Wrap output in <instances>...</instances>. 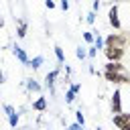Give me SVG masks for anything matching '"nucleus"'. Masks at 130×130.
<instances>
[{
	"label": "nucleus",
	"instance_id": "obj_19",
	"mask_svg": "<svg viewBox=\"0 0 130 130\" xmlns=\"http://www.w3.org/2000/svg\"><path fill=\"white\" fill-rule=\"evenodd\" d=\"M81 37H83V41H85V43H87L89 47L93 45V39H95V37H93V30H91V32H83Z\"/></svg>",
	"mask_w": 130,
	"mask_h": 130
},
{
	"label": "nucleus",
	"instance_id": "obj_18",
	"mask_svg": "<svg viewBox=\"0 0 130 130\" xmlns=\"http://www.w3.org/2000/svg\"><path fill=\"white\" fill-rule=\"evenodd\" d=\"M75 122H77V124H81V126L85 128V116H83V112H81V108H79V110L75 112Z\"/></svg>",
	"mask_w": 130,
	"mask_h": 130
},
{
	"label": "nucleus",
	"instance_id": "obj_10",
	"mask_svg": "<svg viewBox=\"0 0 130 130\" xmlns=\"http://www.w3.org/2000/svg\"><path fill=\"white\" fill-rule=\"evenodd\" d=\"M43 63H45V55H35V57L28 61V67H30L32 71H39V69L43 67Z\"/></svg>",
	"mask_w": 130,
	"mask_h": 130
},
{
	"label": "nucleus",
	"instance_id": "obj_1",
	"mask_svg": "<svg viewBox=\"0 0 130 130\" xmlns=\"http://www.w3.org/2000/svg\"><path fill=\"white\" fill-rule=\"evenodd\" d=\"M102 51H104L106 61H112V63L122 61V59H124V55H126V49H124V47H114V45H106Z\"/></svg>",
	"mask_w": 130,
	"mask_h": 130
},
{
	"label": "nucleus",
	"instance_id": "obj_32",
	"mask_svg": "<svg viewBox=\"0 0 130 130\" xmlns=\"http://www.w3.org/2000/svg\"><path fill=\"white\" fill-rule=\"evenodd\" d=\"M95 130H104V128H102V126H98V128H95Z\"/></svg>",
	"mask_w": 130,
	"mask_h": 130
},
{
	"label": "nucleus",
	"instance_id": "obj_26",
	"mask_svg": "<svg viewBox=\"0 0 130 130\" xmlns=\"http://www.w3.org/2000/svg\"><path fill=\"white\" fill-rule=\"evenodd\" d=\"M45 8L53 10V8H55V0H45Z\"/></svg>",
	"mask_w": 130,
	"mask_h": 130
},
{
	"label": "nucleus",
	"instance_id": "obj_9",
	"mask_svg": "<svg viewBox=\"0 0 130 130\" xmlns=\"http://www.w3.org/2000/svg\"><path fill=\"white\" fill-rule=\"evenodd\" d=\"M24 87H26V93H41V89H43V85L35 79V77H28V79H24Z\"/></svg>",
	"mask_w": 130,
	"mask_h": 130
},
{
	"label": "nucleus",
	"instance_id": "obj_24",
	"mask_svg": "<svg viewBox=\"0 0 130 130\" xmlns=\"http://www.w3.org/2000/svg\"><path fill=\"white\" fill-rule=\"evenodd\" d=\"M124 59H126V63H124V65H126V71L130 73V49L126 51V55H124Z\"/></svg>",
	"mask_w": 130,
	"mask_h": 130
},
{
	"label": "nucleus",
	"instance_id": "obj_31",
	"mask_svg": "<svg viewBox=\"0 0 130 130\" xmlns=\"http://www.w3.org/2000/svg\"><path fill=\"white\" fill-rule=\"evenodd\" d=\"M16 130H30L28 126H20V128H16Z\"/></svg>",
	"mask_w": 130,
	"mask_h": 130
},
{
	"label": "nucleus",
	"instance_id": "obj_15",
	"mask_svg": "<svg viewBox=\"0 0 130 130\" xmlns=\"http://www.w3.org/2000/svg\"><path fill=\"white\" fill-rule=\"evenodd\" d=\"M53 51H55V57H57V63H59V65H63V63H65V53H63V49H61V45H55V47H53Z\"/></svg>",
	"mask_w": 130,
	"mask_h": 130
},
{
	"label": "nucleus",
	"instance_id": "obj_34",
	"mask_svg": "<svg viewBox=\"0 0 130 130\" xmlns=\"http://www.w3.org/2000/svg\"><path fill=\"white\" fill-rule=\"evenodd\" d=\"M118 2H122V0H118Z\"/></svg>",
	"mask_w": 130,
	"mask_h": 130
},
{
	"label": "nucleus",
	"instance_id": "obj_8",
	"mask_svg": "<svg viewBox=\"0 0 130 130\" xmlns=\"http://www.w3.org/2000/svg\"><path fill=\"white\" fill-rule=\"evenodd\" d=\"M128 120H130V112H120V114H114V116H112V124H114L118 130H120Z\"/></svg>",
	"mask_w": 130,
	"mask_h": 130
},
{
	"label": "nucleus",
	"instance_id": "obj_28",
	"mask_svg": "<svg viewBox=\"0 0 130 130\" xmlns=\"http://www.w3.org/2000/svg\"><path fill=\"white\" fill-rule=\"evenodd\" d=\"M2 83H6V73L0 69V85H2Z\"/></svg>",
	"mask_w": 130,
	"mask_h": 130
},
{
	"label": "nucleus",
	"instance_id": "obj_16",
	"mask_svg": "<svg viewBox=\"0 0 130 130\" xmlns=\"http://www.w3.org/2000/svg\"><path fill=\"white\" fill-rule=\"evenodd\" d=\"M83 20L87 22V24H95V20H98V12H93V10H89L85 16H83Z\"/></svg>",
	"mask_w": 130,
	"mask_h": 130
},
{
	"label": "nucleus",
	"instance_id": "obj_22",
	"mask_svg": "<svg viewBox=\"0 0 130 130\" xmlns=\"http://www.w3.org/2000/svg\"><path fill=\"white\" fill-rule=\"evenodd\" d=\"M95 55H98V49L91 45V47H87V57L89 59H95Z\"/></svg>",
	"mask_w": 130,
	"mask_h": 130
},
{
	"label": "nucleus",
	"instance_id": "obj_4",
	"mask_svg": "<svg viewBox=\"0 0 130 130\" xmlns=\"http://www.w3.org/2000/svg\"><path fill=\"white\" fill-rule=\"evenodd\" d=\"M59 71H61V67H57V69H53V71H49L47 75H45V87L49 89V93L51 95H55V83H57V77H59Z\"/></svg>",
	"mask_w": 130,
	"mask_h": 130
},
{
	"label": "nucleus",
	"instance_id": "obj_33",
	"mask_svg": "<svg viewBox=\"0 0 130 130\" xmlns=\"http://www.w3.org/2000/svg\"><path fill=\"white\" fill-rule=\"evenodd\" d=\"M0 93H2V89H0Z\"/></svg>",
	"mask_w": 130,
	"mask_h": 130
},
{
	"label": "nucleus",
	"instance_id": "obj_27",
	"mask_svg": "<svg viewBox=\"0 0 130 130\" xmlns=\"http://www.w3.org/2000/svg\"><path fill=\"white\" fill-rule=\"evenodd\" d=\"M69 87H71L73 91H77V93H79V89H81V83H73V85H69Z\"/></svg>",
	"mask_w": 130,
	"mask_h": 130
},
{
	"label": "nucleus",
	"instance_id": "obj_20",
	"mask_svg": "<svg viewBox=\"0 0 130 130\" xmlns=\"http://www.w3.org/2000/svg\"><path fill=\"white\" fill-rule=\"evenodd\" d=\"M65 130H85L81 124H77V122H71V124H67L65 126Z\"/></svg>",
	"mask_w": 130,
	"mask_h": 130
},
{
	"label": "nucleus",
	"instance_id": "obj_30",
	"mask_svg": "<svg viewBox=\"0 0 130 130\" xmlns=\"http://www.w3.org/2000/svg\"><path fill=\"white\" fill-rule=\"evenodd\" d=\"M0 28H4V16L0 14Z\"/></svg>",
	"mask_w": 130,
	"mask_h": 130
},
{
	"label": "nucleus",
	"instance_id": "obj_21",
	"mask_svg": "<svg viewBox=\"0 0 130 130\" xmlns=\"http://www.w3.org/2000/svg\"><path fill=\"white\" fill-rule=\"evenodd\" d=\"M2 110H4V114H6V116H10L12 112H16V108H14V106H10V104H4V106H2Z\"/></svg>",
	"mask_w": 130,
	"mask_h": 130
},
{
	"label": "nucleus",
	"instance_id": "obj_29",
	"mask_svg": "<svg viewBox=\"0 0 130 130\" xmlns=\"http://www.w3.org/2000/svg\"><path fill=\"white\" fill-rule=\"evenodd\" d=\"M87 71H89L91 75H98V71H95V67H93V65H89V67H87Z\"/></svg>",
	"mask_w": 130,
	"mask_h": 130
},
{
	"label": "nucleus",
	"instance_id": "obj_23",
	"mask_svg": "<svg viewBox=\"0 0 130 130\" xmlns=\"http://www.w3.org/2000/svg\"><path fill=\"white\" fill-rule=\"evenodd\" d=\"M59 6H61L63 12H67L69 10V0H59Z\"/></svg>",
	"mask_w": 130,
	"mask_h": 130
},
{
	"label": "nucleus",
	"instance_id": "obj_11",
	"mask_svg": "<svg viewBox=\"0 0 130 130\" xmlns=\"http://www.w3.org/2000/svg\"><path fill=\"white\" fill-rule=\"evenodd\" d=\"M47 106H49V104H47V98H45V95H39V98L32 102V110H35V112H45Z\"/></svg>",
	"mask_w": 130,
	"mask_h": 130
},
{
	"label": "nucleus",
	"instance_id": "obj_17",
	"mask_svg": "<svg viewBox=\"0 0 130 130\" xmlns=\"http://www.w3.org/2000/svg\"><path fill=\"white\" fill-rule=\"evenodd\" d=\"M75 57H77L79 61H83V59L87 57V47H81V45H79V47L75 49Z\"/></svg>",
	"mask_w": 130,
	"mask_h": 130
},
{
	"label": "nucleus",
	"instance_id": "obj_7",
	"mask_svg": "<svg viewBox=\"0 0 130 130\" xmlns=\"http://www.w3.org/2000/svg\"><path fill=\"white\" fill-rule=\"evenodd\" d=\"M104 71H112V73H124V71H126V65H124L122 61H116V63L106 61V63H104Z\"/></svg>",
	"mask_w": 130,
	"mask_h": 130
},
{
	"label": "nucleus",
	"instance_id": "obj_3",
	"mask_svg": "<svg viewBox=\"0 0 130 130\" xmlns=\"http://www.w3.org/2000/svg\"><path fill=\"white\" fill-rule=\"evenodd\" d=\"M110 110H112V114L124 112V110H122V89H120V87H116L114 93H112V98H110Z\"/></svg>",
	"mask_w": 130,
	"mask_h": 130
},
{
	"label": "nucleus",
	"instance_id": "obj_5",
	"mask_svg": "<svg viewBox=\"0 0 130 130\" xmlns=\"http://www.w3.org/2000/svg\"><path fill=\"white\" fill-rule=\"evenodd\" d=\"M10 53H12V55L18 59V63H22V65H26V67H28V61H30V59H28L26 51H24V49H22L18 43H12V45H10Z\"/></svg>",
	"mask_w": 130,
	"mask_h": 130
},
{
	"label": "nucleus",
	"instance_id": "obj_14",
	"mask_svg": "<svg viewBox=\"0 0 130 130\" xmlns=\"http://www.w3.org/2000/svg\"><path fill=\"white\" fill-rule=\"evenodd\" d=\"M75 100H77V91H73L71 87H67V89H65V104H67V106H71Z\"/></svg>",
	"mask_w": 130,
	"mask_h": 130
},
{
	"label": "nucleus",
	"instance_id": "obj_13",
	"mask_svg": "<svg viewBox=\"0 0 130 130\" xmlns=\"http://www.w3.org/2000/svg\"><path fill=\"white\" fill-rule=\"evenodd\" d=\"M93 37H95V39H93V47H95L98 51H100V49H104V47H106V41H104V37H102V32H98V30H93Z\"/></svg>",
	"mask_w": 130,
	"mask_h": 130
},
{
	"label": "nucleus",
	"instance_id": "obj_6",
	"mask_svg": "<svg viewBox=\"0 0 130 130\" xmlns=\"http://www.w3.org/2000/svg\"><path fill=\"white\" fill-rule=\"evenodd\" d=\"M14 22H16V37L18 39H24L26 32H28V22L20 16H14Z\"/></svg>",
	"mask_w": 130,
	"mask_h": 130
},
{
	"label": "nucleus",
	"instance_id": "obj_2",
	"mask_svg": "<svg viewBox=\"0 0 130 130\" xmlns=\"http://www.w3.org/2000/svg\"><path fill=\"white\" fill-rule=\"evenodd\" d=\"M108 22H110V26H112L114 30L122 32V24H120V8H118V4H112V6H110V10H108Z\"/></svg>",
	"mask_w": 130,
	"mask_h": 130
},
{
	"label": "nucleus",
	"instance_id": "obj_12",
	"mask_svg": "<svg viewBox=\"0 0 130 130\" xmlns=\"http://www.w3.org/2000/svg\"><path fill=\"white\" fill-rule=\"evenodd\" d=\"M6 118H8V126H10L12 130H16V128H18V122H20V114H18V112H12V114L6 116Z\"/></svg>",
	"mask_w": 130,
	"mask_h": 130
},
{
	"label": "nucleus",
	"instance_id": "obj_25",
	"mask_svg": "<svg viewBox=\"0 0 130 130\" xmlns=\"http://www.w3.org/2000/svg\"><path fill=\"white\" fill-rule=\"evenodd\" d=\"M100 6H102V2H100V0H93V4H91V10H93V12H100Z\"/></svg>",
	"mask_w": 130,
	"mask_h": 130
}]
</instances>
